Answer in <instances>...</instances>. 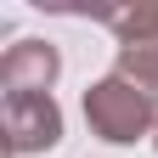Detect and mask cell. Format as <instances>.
<instances>
[{"label":"cell","instance_id":"obj_1","mask_svg":"<svg viewBox=\"0 0 158 158\" xmlns=\"http://www.w3.org/2000/svg\"><path fill=\"white\" fill-rule=\"evenodd\" d=\"M85 124H90L96 141L130 147V141H141V135H158V96L141 90L124 73H107V79H96L85 90Z\"/></svg>","mask_w":158,"mask_h":158},{"label":"cell","instance_id":"obj_2","mask_svg":"<svg viewBox=\"0 0 158 158\" xmlns=\"http://www.w3.org/2000/svg\"><path fill=\"white\" fill-rule=\"evenodd\" d=\"M90 17L118 34L113 73H124V79H135L141 90L158 96V0H135V6H90Z\"/></svg>","mask_w":158,"mask_h":158},{"label":"cell","instance_id":"obj_3","mask_svg":"<svg viewBox=\"0 0 158 158\" xmlns=\"http://www.w3.org/2000/svg\"><path fill=\"white\" fill-rule=\"evenodd\" d=\"M0 130H6L11 158L51 152L62 141V107H56V96H6L0 102Z\"/></svg>","mask_w":158,"mask_h":158},{"label":"cell","instance_id":"obj_4","mask_svg":"<svg viewBox=\"0 0 158 158\" xmlns=\"http://www.w3.org/2000/svg\"><path fill=\"white\" fill-rule=\"evenodd\" d=\"M56 73H62V56L51 40H17L0 56V90L6 96H51Z\"/></svg>","mask_w":158,"mask_h":158},{"label":"cell","instance_id":"obj_5","mask_svg":"<svg viewBox=\"0 0 158 158\" xmlns=\"http://www.w3.org/2000/svg\"><path fill=\"white\" fill-rule=\"evenodd\" d=\"M152 147H158V135H152Z\"/></svg>","mask_w":158,"mask_h":158}]
</instances>
